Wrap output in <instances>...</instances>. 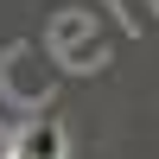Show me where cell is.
Wrapping results in <instances>:
<instances>
[{"mask_svg": "<svg viewBox=\"0 0 159 159\" xmlns=\"http://www.w3.org/2000/svg\"><path fill=\"white\" fill-rule=\"evenodd\" d=\"M51 64L57 70H102L108 64V45H102V32H96V19L89 13H76V7H64L57 19H51Z\"/></svg>", "mask_w": 159, "mask_h": 159, "instance_id": "1", "label": "cell"}, {"mask_svg": "<svg viewBox=\"0 0 159 159\" xmlns=\"http://www.w3.org/2000/svg\"><path fill=\"white\" fill-rule=\"evenodd\" d=\"M0 83H7V96L19 108H45L51 89H57V64H51L45 45H13L0 57Z\"/></svg>", "mask_w": 159, "mask_h": 159, "instance_id": "2", "label": "cell"}, {"mask_svg": "<svg viewBox=\"0 0 159 159\" xmlns=\"http://www.w3.org/2000/svg\"><path fill=\"white\" fill-rule=\"evenodd\" d=\"M108 7L121 13V25H127V32H147V25L159 19V7H153V0H108Z\"/></svg>", "mask_w": 159, "mask_h": 159, "instance_id": "3", "label": "cell"}, {"mask_svg": "<svg viewBox=\"0 0 159 159\" xmlns=\"http://www.w3.org/2000/svg\"><path fill=\"white\" fill-rule=\"evenodd\" d=\"M38 159H64V127H57V121L45 127V147H38Z\"/></svg>", "mask_w": 159, "mask_h": 159, "instance_id": "4", "label": "cell"}]
</instances>
